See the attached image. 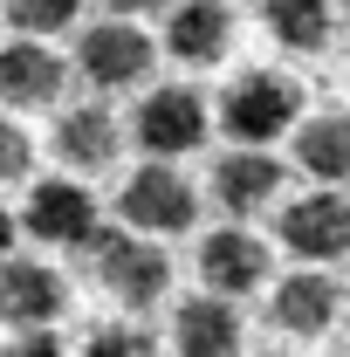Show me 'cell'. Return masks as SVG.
Returning a JSON list of instances; mask_svg holds the SVG:
<instances>
[{
    "mask_svg": "<svg viewBox=\"0 0 350 357\" xmlns=\"http://www.w3.org/2000/svg\"><path fill=\"white\" fill-rule=\"evenodd\" d=\"M220 124H227V137H241L248 151H261L268 137H282V131H296V124H303V89L289 83V76L248 69L241 83L227 89V103H220Z\"/></svg>",
    "mask_w": 350,
    "mask_h": 357,
    "instance_id": "6da1fadb",
    "label": "cell"
},
{
    "mask_svg": "<svg viewBox=\"0 0 350 357\" xmlns=\"http://www.w3.org/2000/svg\"><path fill=\"white\" fill-rule=\"evenodd\" d=\"M131 137L144 144V158H158V165L185 158V151L206 137V96L185 89V83L151 89V96L137 103V117H131Z\"/></svg>",
    "mask_w": 350,
    "mask_h": 357,
    "instance_id": "7a4b0ae2",
    "label": "cell"
},
{
    "mask_svg": "<svg viewBox=\"0 0 350 357\" xmlns=\"http://www.w3.org/2000/svg\"><path fill=\"white\" fill-rule=\"evenodd\" d=\"M96 275H103V289H110L117 303L151 310V303H165V289H172V255H165L158 241L110 234V241H96Z\"/></svg>",
    "mask_w": 350,
    "mask_h": 357,
    "instance_id": "3957f363",
    "label": "cell"
},
{
    "mask_svg": "<svg viewBox=\"0 0 350 357\" xmlns=\"http://www.w3.org/2000/svg\"><path fill=\"white\" fill-rule=\"evenodd\" d=\"M124 220L137 234H185V227L199 220V192H192V178H178L172 165H137L124 178Z\"/></svg>",
    "mask_w": 350,
    "mask_h": 357,
    "instance_id": "277c9868",
    "label": "cell"
},
{
    "mask_svg": "<svg viewBox=\"0 0 350 357\" xmlns=\"http://www.w3.org/2000/svg\"><path fill=\"white\" fill-rule=\"evenodd\" d=\"M151 35L131 28V21H96L83 42H76V69H83L96 89H131L151 76Z\"/></svg>",
    "mask_w": 350,
    "mask_h": 357,
    "instance_id": "5b68a950",
    "label": "cell"
},
{
    "mask_svg": "<svg viewBox=\"0 0 350 357\" xmlns=\"http://www.w3.org/2000/svg\"><path fill=\"white\" fill-rule=\"evenodd\" d=\"M282 248L296 261H344L350 255V199L337 192H309L282 213Z\"/></svg>",
    "mask_w": 350,
    "mask_h": 357,
    "instance_id": "8992f818",
    "label": "cell"
},
{
    "mask_svg": "<svg viewBox=\"0 0 350 357\" xmlns=\"http://www.w3.org/2000/svg\"><path fill=\"white\" fill-rule=\"evenodd\" d=\"M199 282H206V296H248V289H261L268 282V241H254L248 227H220L199 241Z\"/></svg>",
    "mask_w": 350,
    "mask_h": 357,
    "instance_id": "52a82bcc",
    "label": "cell"
},
{
    "mask_svg": "<svg viewBox=\"0 0 350 357\" xmlns=\"http://www.w3.org/2000/svg\"><path fill=\"white\" fill-rule=\"evenodd\" d=\"M21 227L35 241H48V248H89L96 241V199L83 185H69V178H48V185H35Z\"/></svg>",
    "mask_w": 350,
    "mask_h": 357,
    "instance_id": "ba28073f",
    "label": "cell"
},
{
    "mask_svg": "<svg viewBox=\"0 0 350 357\" xmlns=\"http://www.w3.org/2000/svg\"><path fill=\"white\" fill-rule=\"evenodd\" d=\"M344 310V289L323 275V268H303V275H282L275 296H268V323L289 330V337H323Z\"/></svg>",
    "mask_w": 350,
    "mask_h": 357,
    "instance_id": "9c48e42d",
    "label": "cell"
},
{
    "mask_svg": "<svg viewBox=\"0 0 350 357\" xmlns=\"http://www.w3.org/2000/svg\"><path fill=\"white\" fill-rule=\"evenodd\" d=\"M69 310V282L48 261H7L0 268V316L21 330H48L55 316Z\"/></svg>",
    "mask_w": 350,
    "mask_h": 357,
    "instance_id": "30bf717a",
    "label": "cell"
},
{
    "mask_svg": "<svg viewBox=\"0 0 350 357\" xmlns=\"http://www.w3.org/2000/svg\"><path fill=\"white\" fill-rule=\"evenodd\" d=\"M69 83V62L42 42H14L0 48V103H14V110H48L55 96Z\"/></svg>",
    "mask_w": 350,
    "mask_h": 357,
    "instance_id": "8fae6325",
    "label": "cell"
},
{
    "mask_svg": "<svg viewBox=\"0 0 350 357\" xmlns=\"http://www.w3.org/2000/svg\"><path fill=\"white\" fill-rule=\"evenodd\" d=\"M172 351L178 357H234L241 351V316L227 296H185L172 316Z\"/></svg>",
    "mask_w": 350,
    "mask_h": 357,
    "instance_id": "7c38bea8",
    "label": "cell"
},
{
    "mask_svg": "<svg viewBox=\"0 0 350 357\" xmlns=\"http://www.w3.org/2000/svg\"><path fill=\"white\" fill-rule=\"evenodd\" d=\"M55 151H62L76 172H103V165H117V151H124V124L110 117V103H76V110H62V124H55Z\"/></svg>",
    "mask_w": 350,
    "mask_h": 357,
    "instance_id": "4fadbf2b",
    "label": "cell"
},
{
    "mask_svg": "<svg viewBox=\"0 0 350 357\" xmlns=\"http://www.w3.org/2000/svg\"><path fill=\"white\" fill-rule=\"evenodd\" d=\"M227 42H234V14H227V0H185V7H172V21H165V48H172L178 62H192V69L220 62Z\"/></svg>",
    "mask_w": 350,
    "mask_h": 357,
    "instance_id": "5bb4252c",
    "label": "cell"
},
{
    "mask_svg": "<svg viewBox=\"0 0 350 357\" xmlns=\"http://www.w3.org/2000/svg\"><path fill=\"white\" fill-rule=\"evenodd\" d=\"M213 192L227 213H261V206H275V192H282V165L268 158V151H227L213 165Z\"/></svg>",
    "mask_w": 350,
    "mask_h": 357,
    "instance_id": "9a60e30c",
    "label": "cell"
},
{
    "mask_svg": "<svg viewBox=\"0 0 350 357\" xmlns=\"http://www.w3.org/2000/svg\"><path fill=\"white\" fill-rule=\"evenodd\" d=\"M296 165L323 185H344L350 178V117L344 110H316L296 124Z\"/></svg>",
    "mask_w": 350,
    "mask_h": 357,
    "instance_id": "2e32d148",
    "label": "cell"
},
{
    "mask_svg": "<svg viewBox=\"0 0 350 357\" xmlns=\"http://www.w3.org/2000/svg\"><path fill=\"white\" fill-rule=\"evenodd\" d=\"M268 35L296 55H316L330 42V0H268Z\"/></svg>",
    "mask_w": 350,
    "mask_h": 357,
    "instance_id": "e0dca14e",
    "label": "cell"
},
{
    "mask_svg": "<svg viewBox=\"0 0 350 357\" xmlns=\"http://www.w3.org/2000/svg\"><path fill=\"white\" fill-rule=\"evenodd\" d=\"M83 357H158V344L137 323H96L83 337Z\"/></svg>",
    "mask_w": 350,
    "mask_h": 357,
    "instance_id": "ac0fdd59",
    "label": "cell"
},
{
    "mask_svg": "<svg viewBox=\"0 0 350 357\" xmlns=\"http://www.w3.org/2000/svg\"><path fill=\"white\" fill-rule=\"evenodd\" d=\"M76 7H83V0H7V21L28 28V35H55V28L76 21Z\"/></svg>",
    "mask_w": 350,
    "mask_h": 357,
    "instance_id": "d6986e66",
    "label": "cell"
},
{
    "mask_svg": "<svg viewBox=\"0 0 350 357\" xmlns=\"http://www.w3.org/2000/svg\"><path fill=\"white\" fill-rule=\"evenodd\" d=\"M28 172H35V144H28V131L14 117H0V185H14Z\"/></svg>",
    "mask_w": 350,
    "mask_h": 357,
    "instance_id": "ffe728a7",
    "label": "cell"
},
{
    "mask_svg": "<svg viewBox=\"0 0 350 357\" xmlns=\"http://www.w3.org/2000/svg\"><path fill=\"white\" fill-rule=\"evenodd\" d=\"M0 357H62V344H55V330H21L14 344H0Z\"/></svg>",
    "mask_w": 350,
    "mask_h": 357,
    "instance_id": "44dd1931",
    "label": "cell"
},
{
    "mask_svg": "<svg viewBox=\"0 0 350 357\" xmlns=\"http://www.w3.org/2000/svg\"><path fill=\"white\" fill-rule=\"evenodd\" d=\"M110 14H144V7H158V0H103Z\"/></svg>",
    "mask_w": 350,
    "mask_h": 357,
    "instance_id": "7402d4cb",
    "label": "cell"
},
{
    "mask_svg": "<svg viewBox=\"0 0 350 357\" xmlns=\"http://www.w3.org/2000/svg\"><path fill=\"white\" fill-rule=\"evenodd\" d=\"M7 248H14V213L0 206V255H7Z\"/></svg>",
    "mask_w": 350,
    "mask_h": 357,
    "instance_id": "603a6c76",
    "label": "cell"
},
{
    "mask_svg": "<svg viewBox=\"0 0 350 357\" xmlns=\"http://www.w3.org/2000/svg\"><path fill=\"white\" fill-rule=\"evenodd\" d=\"M344 14H350V0H344Z\"/></svg>",
    "mask_w": 350,
    "mask_h": 357,
    "instance_id": "cb8c5ba5",
    "label": "cell"
},
{
    "mask_svg": "<svg viewBox=\"0 0 350 357\" xmlns=\"http://www.w3.org/2000/svg\"><path fill=\"white\" fill-rule=\"evenodd\" d=\"M275 357H282V351H275Z\"/></svg>",
    "mask_w": 350,
    "mask_h": 357,
    "instance_id": "d4e9b609",
    "label": "cell"
}]
</instances>
